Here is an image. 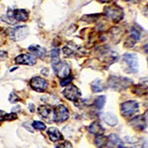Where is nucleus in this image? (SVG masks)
Instances as JSON below:
<instances>
[{"mask_svg": "<svg viewBox=\"0 0 148 148\" xmlns=\"http://www.w3.org/2000/svg\"><path fill=\"white\" fill-rule=\"evenodd\" d=\"M130 125H131L132 127L134 128L135 130L141 131V130L146 129L147 127L146 119L145 116H141V115L135 116L134 118H133L130 121Z\"/></svg>", "mask_w": 148, "mask_h": 148, "instance_id": "obj_11", "label": "nucleus"}, {"mask_svg": "<svg viewBox=\"0 0 148 148\" xmlns=\"http://www.w3.org/2000/svg\"><path fill=\"white\" fill-rule=\"evenodd\" d=\"M52 67L56 75H57L59 78L64 79L70 76L71 67L65 62H62L59 59L53 60Z\"/></svg>", "mask_w": 148, "mask_h": 148, "instance_id": "obj_1", "label": "nucleus"}, {"mask_svg": "<svg viewBox=\"0 0 148 148\" xmlns=\"http://www.w3.org/2000/svg\"><path fill=\"white\" fill-rule=\"evenodd\" d=\"M140 31L136 27H133L132 28L130 35L127 37L125 45L127 47H132L135 45V44L140 39Z\"/></svg>", "mask_w": 148, "mask_h": 148, "instance_id": "obj_13", "label": "nucleus"}, {"mask_svg": "<svg viewBox=\"0 0 148 148\" xmlns=\"http://www.w3.org/2000/svg\"><path fill=\"white\" fill-rule=\"evenodd\" d=\"M28 50L32 53L34 55H35L37 57L40 58V59H43L46 56V50L44 47H41L39 45H30L28 47Z\"/></svg>", "mask_w": 148, "mask_h": 148, "instance_id": "obj_15", "label": "nucleus"}, {"mask_svg": "<svg viewBox=\"0 0 148 148\" xmlns=\"http://www.w3.org/2000/svg\"><path fill=\"white\" fill-rule=\"evenodd\" d=\"M7 113L2 110H0V121H5V116Z\"/></svg>", "mask_w": 148, "mask_h": 148, "instance_id": "obj_29", "label": "nucleus"}, {"mask_svg": "<svg viewBox=\"0 0 148 148\" xmlns=\"http://www.w3.org/2000/svg\"><path fill=\"white\" fill-rule=\"evenodd\" d=\"M139 111V104L135 100H130L123 103L121 106V113L124 116L130 117Z\"/></svg>", "mask_w": 148, "mask_h": 148, "instance_id": "obj_4", "label": "nucleus"}, {"mask_svg": "<svg viewBox=\"0 0 148 148\" xmlns=\"http://www.w3.org/2000/svg\"><path fill=\"white\" fill-rule=\"evenodd\" d=\"M8 58V53L5 51H0V61H3Z\"/></svg>", "mask_w": 148, "mask_h": 148, "instance_id": "obj_27", "label": "nucleus"}, {"mask_svg": "<svg viewBox=\"0 0 148 148\" xmlns=\"http://www.w3.org/2000/svg\"><path fill=\"white\" fill-rule=\"evenodd\" d=\"M29 29L27 26H17L15 28L11 30L10 34V36L11 39L14 41L18 42V41L23 40L28 36Z\"/></svg>", "mask_w": 148, "mask_h": 148, "instance_id": "obj_6", "label": "nucleus"}, {"mask_svg": "<svg viewBox=\"0 0 148 148\" xmlns=\"http://www.w3.org/2000/svg\"><path fill=\"white\" fill-rule=\"evenodd\" d=\"M51 58H52V60H55V59H59V49L54 48L51 51Z\"/></svg>", "mask_w": 148, "mask_h": 148, "instance_id": "obj_25", "label": "nucleus"}, {"mask_svg": "<svg viewBox=\"0 0 148 148\" xmlns=\"http://www.w3.org/2000/svg\"><path fill=\"white\" fill-rule=\"evenodd\" d=\"M29 109H30V112L31 113H34V105L33 104H29Z\"/></svg>", "mask_w": 148, "mask_h": 148, "instance_id": "obj_31", "label": "nucleus"}, {"mask_svg": "<svg viewBox=\"0 0 148 148\" xmlns=\"http://www.w3.org/2000/svg\"><path fill=\"white\" fill-rule=\"evenodd\" d=\"M105 102H106V97L104 96H100L96 98L94 101V104L98 110H101L104 108Z\"/></svg>", "mask_w": 148, "mask_h": 148, "instance_id": "obj_22", "label": "nucleus"}, {"mask_svg": "<svg viewBox=\"0 0 148 148\" xmlns=\"http://www.w3.org/2000/svg\"><path fill=\"white\" fill-rule=\"evenodd\" d=\"M8 100L11 104H15V103H16L17 101H20V99H19V97L16 94L15 92H10V96H9Z\"/></svg>", "mask_w": 148, "mask_h": 148, "instance_id": "obj_24", "label": "nucleus"}, {"mask_svg": "<svg viewBox=\"0 0 148 148\" xmlns=\"http://www.w3.org/2000/svg\"><path fill=\"white\" fill-rule=\"evenodd\" d=\"M104 13L110 19L114 22H120L124 17V12L122 8L116 4L107 7L104 10Z\"/></svg>", "mask_w": 148, "mask_h": 148, "instance_id": "obj_3", "label": "nucleus"}, {"mask_svg": "<svg viewBox=\"0 0 148 148\" xmlns=\"http://www.w3.org/2000/svg\"><path fill=\"white\" fill-rule=\"evenodd\" d=\"M101 2H104V3H108V2H111L112 0H99Z\"/></svg>", "mask_w": 148, "mask_h": 148, "instance_id": "obj_33", "label": "nucleus"}, {"mask_svg": "<svg viewBox=\"0 0 148 148\" xmlns=\"http://www.w3.org/2000/svg\"><path fill=\"white\" fill-rule=\"evenodd\" d=\"M124 62L127 67V72L136 73L138 71V59L136 54L127 53L123 56Z\"/></svg>", "mask_w": 148, "mask_h": 148, "instance_id": "obj_5", "label": "nucleus"}, {"mask_svg": "<svg viewBox=\"0 0 148 148\" xmlns=\"http://www.w3.org/2000/svg\"><path fill=\"white\" fill-rule=\"evenodd\" d=\"M100 57L102 59V61L105 62L107 63H113L115 61L118 59L119 56L114 51H112L109 49L108 50H103L101 51L100 53Z\"/></svg>", "mask_w": 148, "mask_h": 148, "instance_id": "obj_14", "label": "nucleus"}, {"mask_svg": "<svg viewBox=\"0 0 148 148\" xmlns=\"http://www.w3.org/2000/svg\"><path fill=\"white\" fill-rule=\"evenodd\" d=\"M15 62L18 64L34 65L36 63V59L34 56L30 54H22L15 58Z\"/></svg>", "mask_w": 148, "mask_h": 148, "instance_id": "obj_12", "label": "nucleus"}, {"mask_svg": "<svg viewBox=\"0 0 148 148\" xmlns=\"http://www.w3.org/2000/svg\"><path fill=\"white\" fill-rule=\"evenodd\" d=\"M127 2H132V3H135V4H137V3H139L141 2V1H143V0H127Z\"/></svg>", "mask_w": 148, "mask_h": 148, "instance_id": "obj_30", "label": "nucleus"}, {"mask_svg": "<svg viewBox=\"0 0 148 148\" xmlns=\"http://www.w3.org/2000/svg\"><path fill=\"white\" fill-rule=\"evenodd\" d=\"M102 119L110 126H116L118 124V119L114 114L111 113H105L102 114Z\"/></svg>", "mask_w": 148, "mask_h": 148, "instance_id": "obj_18", "label": "nucleus"}, {"mask_svg": "<svg viewBox=\"0 0 148 148\" xmlns=\"http://www.w3.org/2000/svg\"><path fill=\"white\" fill-rule=\"evenodd\" d=\"M144 48H145V52H146L148 54V44H147L146 45H145V47H144Z\"/></svg>", "mask_w": 148, "mask_h": 148, "instance_id": "obj_34", "label": "nucleus"}, {"mask_svg": "<svg viewBox=\"0 0 148 148\" xmlns=\"http://www.w3.org/2000/svg\"><path fill=\"white\" fill-rule=\"evenodd\" d=\"M32 127L36 130H44L46 129V125L42 121H34L32 124Z\"/></svg>", "mask_w": 148, "mask_h": 148, "instance_id": "obj_23", "label": "nucleus"}, {"mask_svg": "<svg viewBox=\"0 0 148 148\" xmlns=\"http://www.w3.org/2000/svg\"><path fill=\"white\" fill-rule=\"evenodd\" d=\"M91 89L94 92H99L104 90V88L103 86L102 82L101 80H95L91 84Z\"/></svg>", "mask_w": 148, "mask_h": 148, "instance_id": "obj_21", "label": "nucleus"}, {"mask_svg": "<svg viewBox=\"0 0 148 148\" xmlns=\"http://www.w3.org/2000/svg\"><path fill=\"white\" fill-rule=\"evenodd\" d=\"M62 93L66 99L72 101H77L82 95L79 88L74 84L67 85V88L63 90Z\"/></svg>", "mask_w": 148, "mask_h": 148, "instance_id": "obj_7", "label": "nucleus"}, {"mask_svg": "<svg viewBox=\"0 0 148 148\" xmlns=\"http://www.w3.org/2000/svg\"><path fill=\"white\" fill-rule=\"evenodd\" d=\"M38 113L41 117L47 122L51 123L54 121V110L49 105H41L38 108Z\"/></svg>", "mask_w": 148, "mask_h": 148, "instance_id": "obj_9", "label": "nucleus"}, {"mask_svg": "<svg viewBox=\"0 0 148 148\" xmlns=\"http://www.w3.org/2000/svg\"><path fill=\"white\" fill-rule=\"evenodd\" d=\"M133 84V82L128 78L112 76L109 79V85L116 90L127 89Z\"/></svg>", "mask_w": 148, "mask_h": 148, "instance_id": "obj_2", "label": "nucleus"}, {"mask_svg": "<svg viewBox=\"0 0 148 148\" xmlns=\"http://www.w3.org/2000/svg\"><path fill=\"white\" fill-rule=\"evenodd\" d=\"M73 79V77H66L64 78V79H62V81H61V85L62 86V87H64V86H67L69 85L70 83L72 82Z\"/></svg>", "mask_w": 148, "mask_h": 148, "instance_id": "obj_26", "label": "nucleus"}, {"mask_svg": "<svg viewBox=\"0 0 148 148\" xmlns=\"http://www.w3.org/2000/svg\"><path fill=\"white\" fill-rule=\"evenodd\" d=\"M47 134H48L51 141H53V142L63 140L62 134L61 133V132L57 128L54 127L49 128L48 130H47Z\"/></svg>", "mask_w": 148, "mask_h": 148, "instance_id": "obj_17", "label": "nucleus"}, {"mask_svg": "<svg viewBox=\"0 0 148 148\" xmlns=\"http://www.w3.org/2000/svg\"><path fill=\"white\" fill-rule=\"evenodd\" d=\"M69 111L63 104H59L54 109V121L64 122L69 119Z\"/></svg>", "mask_w": 148, "mask_h": 148, "instance_id": "obj_8", "label": "nucleus"}, {"mask_svg": "<svg viewBox=\"0 0 148 148\" xmlns=\"http://www.w3.org/2000/svg\"><path fill=\"white\" fill-rule=\"evenodd\" d=\"M60 146H56V147H72V145L71 143H69L68 141H65L64 144L59 145Z\"/></svg>", "mask_w": 148, "mask_h": 148, "instance_id": "obj_28", "label": "nucleus"}, {"mask_svg": "<svg viewBox=\"0 0 148 148\" xmlns=\"http://www.w3.org/2000/svg\"><path fill=\"white\" fill-rule=\"evenodd\" d=\"M30 84L33 90L39 92H45L47 88V85H48L45 79L39 77V76H36V77L33 78L30 80Z\"/></svg>", "mask_w": 148, "mask_h": 148, "instance_id": "obj_10", "label": "nucleus"}, {"mask_svg": "<svg viewBox=\"0 0 148 148\" xmlns=\"http://www.w3.org/2000/svg\"><path fill=\"white\" fill-rule=\"evenodd\" d=\"M108 147H124V144H123L121 139H120L119 137L117 135L111 134L108 136Z\"/></svg>", "mask_w": 148, "mask_h": 148, "instance_id": "obj_16", "label": "nucleus"}, {"mask_svg": "<svg viewBox=\"0 0 148 148\" xmlns=\"http://www.w3.org/2000/svg\"><path fill=\"white\" fill-rule=\"evenodd\" d=\"M145 15L146 16L148 17V5L145 7Z\"/></svg>", "mask_w": 148, "mask_h": 148, "instance_id": "obj_32", "label": "nucleus"}, {"mask_svg": "<svg viewBox=\"0 0 148 148\" xmlns=\"http://www.w3.org/2000/svg\"><path fill=\"white\" fill-rule=\"evenodd\" d=\"M145 119H146L148 120V110H147L146 113H145Z\"/></svg>", "mask_w": 148, "mask_h": 148, "instance_id": "obj_35", "label": "nucleus"}, {"mask_svg": "<svg viewBox=\"0 0 148 148\" xmlns=\"http://www.w3.org/2000/svg\"><path fill=\"white\" fill-rule=\"evenodd\" d=\"M89 130L91 133L96 135H102L104 132V129L98 121H94L91 124Z\"/></svg>", "mask_w": 148, "mask_h": 148, "instance_id": "obj_19", "label": "nucleus"}, {"mask_svg": "<svg viewBox=\"0 0 148 148\" xmlns=\"http://www.w3.org/2000/svg\"><path fill=\"white\" fill-rule=\"evenodd\" d=\"M96 146L99 147H103L108 146V137L104 136L103 135H98V136L95 140Z\"/></svg>", "mask_w": 148, "mask_h": 148, "instance_id": "obj_20", "label": "nucleus"}]
</instances>
